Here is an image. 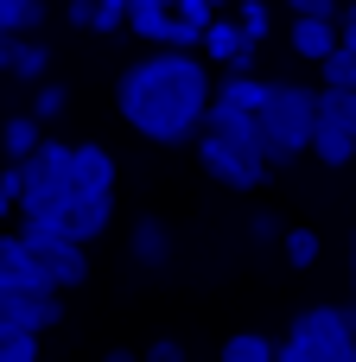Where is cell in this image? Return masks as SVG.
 <instances>
[{"label":"cell","mask_w":356,"mask_h":362,"mask_svg":"<svg viewBox=\"0 0 356 362\" xmlns=\"http://www.w3.org/2000/svg\"><path fill=\"white\" fill-rule=\"evenodd\" d=\"M274 235H287V223H280V216H274V210H268V216H255V223H248V242H255V248H261V242H274Z\"/></svg>","instance_id":"4316f807"},{"label":"cell","mask_w":356,"mask_h":362,"mask_svg":"<svg viewBox=\"0 0 356 362\" xmlns=\"http://www.w3.org/2000/svg\"><path fill=\"white\" fill-rule=\"evenodd\" d=\"M32 242V235H25ZM38 248V267H45V280L57 286V293H76V286H89V248L83 242H70V235H45V242H32Z\"/></svg>","instance_id":"52a82bcc"},{"label":"cell","mask_w":356,"mask_h":362,"mask_svg":"<svg viewBox=\"0 0 356 362\" xmlns=\"http://www.w3.org/2000/svg\"><path fill=\"white\" fill-rule=\"evenodd\" d=\"M197 159H204V172H210L223 191H255V185H268V153H261V146H242V140H223V134H197Z\"/></svg>","instance_id":"5b68a950"},{"label":"cell","mask_w":356,"mask_h":362,"mask_svg":"<svg viewBox=\"0 0 356 362\" xmlns=\"http://www.w3.org/2000/svg\"><path fill=\"white\" fill-rule=\"evenodd\" d=\"M102 362H140V356H134V350H108Z\"/></svg>","instance_id":"1f68e13d"},{"label":"cell","mask_w":356,"mask_h":362,"mask_svg":"<svg viewBox=\"0 0 356 362\" xmlns=\"http://www.w3.org/2000/svg\"><path fill=\"white\" fill-rule=\"evenodd\" d=\"M204 134H223V140L261 146V115H255V108H236V102H210V115H204ZM261 153H268V146H261Z\"/></svg>","instance_id":"30bf717a"},{"label":"cell","mask_w":356,"mask_h":362,"mask_svg":"<svg viewBox=\"0 0 356 362\" xmlns=\"http://www.w3.org/2000/svg\"><path fill=\"white\" fill-rule=\"evenodd\" d=\"M338 45H344V25H338V13H306V19H293V51H299L306 64H325Z\"/></svg>","instance_id":"9c48e42d"},{"label":"cell","mask_w":356,"mask_h":362,"mask_svg":"<svg viewBox=\"0 0 356 362\" xmlns=\"http://www.w3.org/2000/svg\"><path fill=\"white\" fill-rule=\"evenodd\" d=\"M0 325H19V331H57V325H64V293L0 286Z\"/></svg>","instance_id":"8992f818"},{"label":"cell","mask_w":356,"mask_h":362,"mask_svg":"<svg viewBox=\"0 0 356 362\" xmlns=\"http://www.w3.org/2000/svg\"><path fill=\"white\" fill-rule=\"evenodd\" d=\"M344 325H350V337H356V305H344Z\"/></svg>","instance_id":"836d02e7"},{"label":"cell","mask_w":356,"mask_h":362,"mask_svg":"<svg viewBox=\"0 0 356 362\" xmlns=\"http://www.w3.org/2000/svg\"><path fill=\"white\" fill-rule=\"evenodd\" d=\"M318 76H325V89H356V45H338L318 64Z\"/></svg>","instance_id":"44dd1931"},{"label":"cell","mask_w":356,"mask_h":362,"mask_svg":"<svg viewBox=\"0 0 356 362\" xmlns=\"http://www.w3.org/2000/svg\"><path fill=\"white\" fill-rule=\"evenodd\" d=\"M280 362H356V337L344 325V305H306L287 325Z\"/></svg>","instance_id":"277c9868"},{"label":"cell","mask_w":356,"mask_h":362,"mask_svg":"<svg viewBox=\"0 0 356 362\" xmlns=\"http://www.w3.org/2000/svg\"><path fill=\"white\" fill-rule=\"evenodd\" d=\"M140 362H185V344H178V337H153V344L140 350Z\"/></svg>","instance_id":"484cf974"},{"label":"cell","mask_w":356,"mask_h":362,"mask_svg":"<svg viewBox=\"0 0 356 362\" xmlns=\"http://www.w3.org/2000/svg\"><path fill=\"white\" fill-rule=\"evenodd\" d=\"M217 362H280V344H274L268 331H236Z\"/></svg>","instance_id":"2e32d148"},{"label":"cell","mask_w":356,"mask_h":362,"mask_svg":"<svg viewBox=\"0 0 356 362\" xmlns=\"http://www.w3.org/2000/svg\"><path fill=\"white\" fill-rule=\"evenodd\" d=\"M280 248H287V267H318V255H325V242H318V229H287L280 235Z\"/></svg>","instance_id":"ffe728a7"},{"label":"cell","mask_w":356,"mask_h":362,"mask_svg":"<svg viewBox=\"0 0 356 362\" xmlns=\"http://www.w3.org/2000/svg\"><path fill=\"white\" fill-rule=\"evenodd\" d=\"M293 6V19H306V13H344V0H287Z\"/></svg>","instance_id":"83f0119b"},{"label":"cell","mask_w":356,"mask_h":362,"mask_svg":"<svg viewBox=\"0 0 356 362\" xmlns=\"http://www.w3.org/2000/svg\"><path fill=\"white\" fill-rule=\"evenodd\" d=\"M38 25H45V0H0V32L32 38Z\"/></svg>","instance_id":"ac0fdd59"},{"label":"cell","mask_w":356,"mask_h":362,"mask_svg":"<svg viewBox=\"0 0 356 362\" xmlns=\"http://www.w3.org/2000/svg\"><path fill=\"white\" fill-rule=\"evenodd\" d=\"M268 76H255V70H229L223 83H217V102H236V108H255L261 115V102H268Z\"/></svg>","instance_id":"9a60e30c"},{"label":"cell","mask_w":356,"mask_h":362,"mask_svg":"<svg viewBox=\"0 0 356 362\" xmlns=\"http://www.w3.org/2000/svg\"><path fill=\"white\" fill-rule=\"evenodd\" d=\"M64 108H70V89H64V83H38V95H32V115H38L45 127H51V121H57Z\"/></svg>","instance_id":"cb8c5ba5"},{"label":"cell","mask_w":356,"mask_h":362,"mask_svg":"<svg viewBox=\"0 0 356 362\" xmlns=\"http://www.w3.org/2000/svg\"><path fill=\"white\" fill-rule=\"evenodd\" d=\"M0 362H38V331L0 325Z\"/></svg>","instance_id":"7402d4cb"},{"label":"cell","mask_w":356,"mask_h":362,"mask_svg":"<svg viewBox=\"0 0 356 362\" xmlns=\"http://www.w3.org/2000/svg\"><path fill=\"white\" fill-rule=\"evenodd\" d=\"M217 102V76L197 51H172V45H153L147 57H134L115 83V108L121 121L153 140V146H185L204 134V115Z\"/></svg>","instance_id":"6da1fadb"},{"label":"cell","mask_w":356,"mask_h":362,"mask_svg":"<svg viewBox=\"0 0 356 362\" xmlns=\"http://www.w3.org/2000/svg\"><path fill=\"white\" fill-rule=\"evenodd\" d=\"M338 25H344V45H356V0H344V13H338Z\"/></svg>","instance_id":"f1b7e54d"},{"label":"cell","mask_w":356,"mask_h":362,"mask_svg":"<svg viewBox=\"0 0 356 362\" xmlns=\"http://www.w3.org/2000/svg\"><path fill=\"white\" fill-rule=\"evenodd\" d=\"M350 293H356V235H350Z\"/></svg>","instance_id":"d6a6232c"},{"label":"cell","mask_w":356,"mask_h":362,"mask_svg":"<svg viewBox=\"0 0 356 362\" xmlns=\"http://www.w3.org/2000/svg\"><path fill=\"white\" fill-rule=\"evenodd\" d=\"M45 70H51V51L38 45V38H19V51H13V83H45Z\"/></svg>","instance_id":"d6986e66"},{"label":"cell","mask_w":356,"mask_h":362,"mask_svg":"<svg viewBox=\"0 0 356 362\" xmlns=\"http://www.w3.org/2000/svg\"><path fill=\"white\" fill-rule=\"evenodd\" d=\"M64 19L76 25V32H121L127 19H115L102 0H64Z\"/></svg>","instance_id":"e0dca14e"},{"label":"cell","mask_w":356,"mask_h":362,"mask_svg":"<svg viewBox=\"0 0 356 362\" xmlns=\"http://www.w3.org/2000/svg\"><path fill=\"white\" fill-rule=\"evenodd\" d=\"M102 6H108L115 19H127V6H134V0H102Z\"/></svg>","instance_id":"4dcf8cb0"},{"label":"cell","mask_w":356,"mask_h":362,"mask_svg":"<svg viewBox=\"0 0 356 362\" xmlns=\"http://www.w3.org/2000/svg\"><path fill=\"white\" fill-rule=\"evenodd\" d=\"M236 19H242L248 45H261V38H268V6H261V0H242V13H236Z\"/></svg>","instance_id":"d4e9b609"},{"label":"cell","mask_w":356,"mask_h":362,"mask_svg":"<svg viewBox=\"0 0 356 362\" xmlns=\"http://www.w3.org/2000/svg\"><path fill=\"white\" fill-rule=\"evenodd\" d=\"M38 140H45V121L38 115H13V121H0V153L19 165V159H32L38 153Z\"/></svg>","instance_id":"4fadbf2b"},{"label":"cell","mask_w":356,"mask_h":362,"mask_svg":"<svg viewBox=\"0 0 356 362\" xmlns=\"http://www.w3.org/2000/svg\"><path fill=\"white\" fill-rule=\"evenodd\" d=\"M70 185H76V197H115V153L108 146H76L70 153Z\"/></svg>","instance_id":"ba28073f"},{"label":"cell","mask_w":356,"mask_h":362,"mask_svg":"<svg viewBox=\"0 0 356 362\" xmlns=\"http://www.w3.org/2000/svg\"><path fill=\"white\" fill-rule=\"evenodd\" d=\"M127 255H134V267H166V261H172V229H166L159 216H134Z\"/></svg>","instance_id":"8fae6325"},{"label":"cell","mask_w":356,"mask_h":362,"mask_svg":"<svg viewBox=\"0 0 356 362\" xmlns=\"http://www.w3.org/2000/svg\"><path fill=\"white\" fill-rule=\"evenodd\" d=\"M318 108H325L344 134H356V89H318Z\"/></svg>","instance_id":"603a6c76"},{"label":"cell","mask_w":356,"mask_h":362,"mask_svg":"<svg viewBox=\"0 0 356 362\" xmlns=\"http://www.w3.org/2000/svg\"><path fill=\"white\" fill-rule=\"evenodd\" d=\"M13 51H19V38H13V32H0V70H13Z\"/></svg>","instance_id":"f546056e"},{"label":"cell","mask_w":356,"mask_h":362,"mask_svg":"<svg viewBox=\"0 0 356 362\" xmlns=\"http://www.w3.org/2000/svg\"><path fill=\"white\" fill-rule=\"evenodd\" d=\"M312 159H318V165H331V172H338V165H350V159H356V134H344V127L325 115V121H318V134H312Z\"/></svg>","instance_id":"5bb4252c"},{"label":"cell","mask_w":356,"mask_h":362,"mask_svg":"<svg viewBox=\"0 0 356 362\" xmlns=\"http://www.w3.org/2000/svg\"><path fill=\"white\" fill-rule=\"evenodd\" d=\"M318 121H325L318 89H306V83H274L268 102H261V146H268V165H287V159L312 153Z\"/></svg>","instance_id":"3957f363"},{"label":"cell","mask_w":356,"mask_h":362,"mask_svg":"<svg viewBox=\"0 0 356 362\" xmlns=\"http://www.w3.org/2000/svg\"><path fill=\"white\" fill-rule=\"evenodd\" d=\"M108 223H115V197H76L70 204V216H64V229H70V242H96V235H108Z\"/></svg>","instance_id":"7c38bea8"},{"label":"cell","mask_w":356,"mask_h":362,"mask_svg":"<svg viewBox=\"0 0 356 362\" xmlns=\"http://www.w3.org/2000/svg\"><path fill=\"white\" fill-rule=\"evenodd\" d=\"M70 153H76V146H64V140L45 134L38 153L19 159V223H57V229H64V216H70V204H76ZM64 235H70V229H64Z\"/></svg>","instance_id":"7a4b0ae2"}]
</instances>
